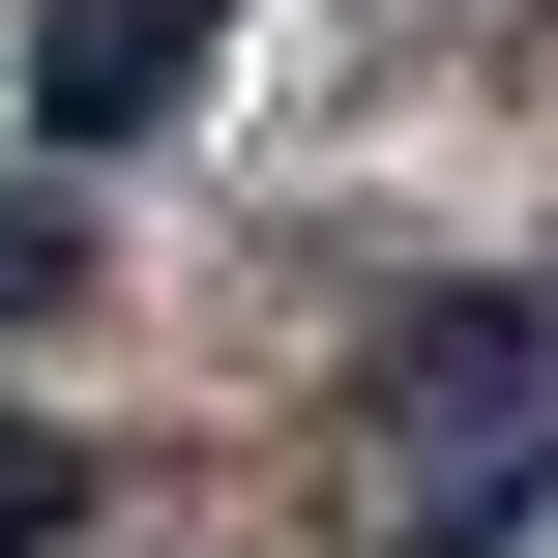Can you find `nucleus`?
<instances>
[{
    "instance_id": "nucleus-1",
    "label": "nucleus",
    "mask_w": 558,
    "mask_h": 558,
    "mask_svg": "<svg viewBox=\"0 0 558 558\" xmlns=\"http://www.w3.org/2000/svg\"><path fill=\"white\" fill-rule=\"evenodd\" d=\"M29 88H59V147H118V118H177V88H206V0H59V59H29Z\"/></svg>"
}]
</instances>
